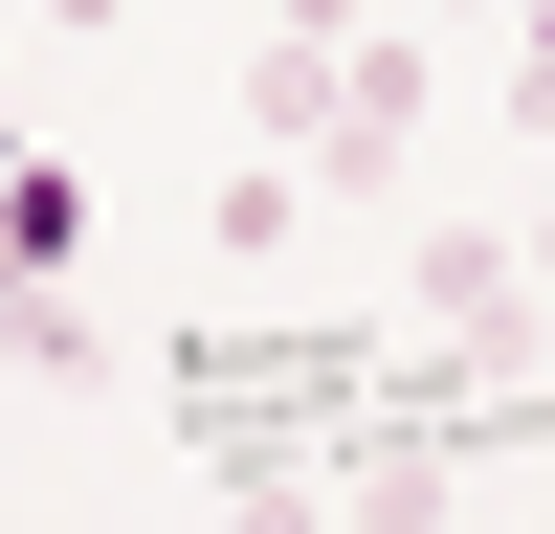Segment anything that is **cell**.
I'll list each match as a JSON object with an SVG mask.
<instances>
[{
	"mask_svg": "<svg viewBox=\"0 0 555 534\" xmlns=\"http://www.w3.org/2000/svg\"><path fill=\"white\" fill-rule=\"evenodd\" d=\"M423 156V23H356L334 44V134H311V201H400Z\"/></svg>",
	"mask_w": 555,
	"mask_h": 534,
	"instance_id": "obj_1",
	"label": "cell"
},
{
	"mask_svg": "<svg viewBox=\"0 0 555 534\" xmlns=\"http://www.w3.org/2000/svg\"><path fill=\"white\" fill-rule=\"evenodd\" d=\"M311 134H334V44L267 23V67H245V156H289V178H311Z\"/></svg>",
	"mask_w": 555,
	"mask_h": 534,
	"instance_id": "obj_2",
	"label": "cell"
},
{
	"mask_svg": "<svg viewBox=\"0 0 555 534\" xmlns=\"http://www.w3.org/2000/svg\"><path fill=\"white\" fill-rule=\"evenodd\" d=\"M0 356H23V379H89L112 334H89V290H67V267H0Z\"/></svg>",
	"mask_w": 555,
	"mask_h": 534,
	"instance_id": "obj_3",
	"label": "cell"
},
{
	"mask_svg": "<svg viewBox=\"0 0 555 534\" xmlns=\"http://www.w3.org/2000/svg\"><path fill=\"white\" fill-rule=\"evenodd\" d=\"M89 245V178L67 156H0V267H67Z\"/></svg>",
	"mask_w": 555,
	"mask_h": 534,
	"instance_id": "obj_4",
	"label": "cell"
},
{
	"mask_svg": "<svg viewBox=\"0 0 555 534\" xmlns=\"http://www.w3.org/2000/svg\"><path fill=\"white\" fill-rule=\"evenodd\" d=\"M289 223H311V178H289V156H245V178H222V267H267Z\"/></svg>",
	"mask_w": 555,
	"mask_h": 534,
	"instance_id": "obj_5",
	"label": "cell"
},
{
	"mask_svg": "<svg viewBox=\"0 0 555 534\" xmlns=\"http://www.w3.org/2000/svg\"><path fill=\"white\" fill-rule=\"evenodd\" d=\"M512 134H533V178H555V23H512Z\"/></svg>",
	"mask_w": 555,
	"mask_h": 534,
	"instance_id": "obj_6",
	"label": "cell"
},
{
	"mask_svg": "<svg viewBox=\"0 0 555 534\" xmlns=\"http://www.w3.org/2000/svg\"><path fill=\"white\" fill-rule=\"evenodd\" d=\"M267 23H289V44H356V23H378V0H267Z\"/></svg>",
	"mask_w": 555,
	"mask_h": 534,
	"instance_id": "obj_7",
	"label": "cell"
},
{
	"mask_svg": "<svg viewBox=\"0 0 555 534\" xmlns=\"http://www.w3.org/2000/svg\"><path fill=\"white\" fill-rule=\"evenodd\" d=\"M512 245H533V290H555V178H533V223H512Z\"/></svg>",
	"mask_w": 555,
	"mask_h": 534,
	"instance_id": "obj_8",
	"label": "cell"
},
{
	"mask_svg": "<svg viewBox=\"0 0 555 534\" xmlns=\"http://www.w3.org/2000/svg\"><path fill=\"white\" fill-rule=\"evenodd\" d=\"M89 23H112V0H44V44H89Z\"/></svg>",
	"mask_w": 555,
	"mask_h": 534,
	"instance_id": "obj_9",
	"label": "cell"
}]
</instances>
